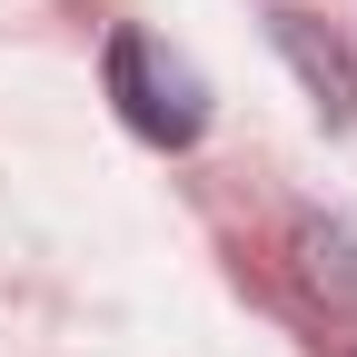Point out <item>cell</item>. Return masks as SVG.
Listing matches in <instances>:
<instances>
[{
  "mask_svg": "<svg viewBox=\"0 0 357 357\" xmlns=\"http://www.w3.org/2000/svg\"><path fill=\"white\" fill-rule=\"evenodd\" d=\"M109 100H119V119L139 129V139H159V149H189L199 129H208L199 70L169 60L149 30H109Z\"/></svg>",
  "mask_w": 357,
  "mask_h": 357,
  "instance_id": "6da1fadb",
  "label": "cell"
},
{
  "mask_svg": "<svg viewBox=\"0 0 357 357\" xmlns=\"http://www.w3.org/2000/svg\"><path fill=\"white\" fill-rule=\"evenodd\" d=\"M278 50L298 60V79L318 89V109H328V119H357V60H347L307 10H278Z\"/></svg>",
  "mask_w": 357,
  "mask_h": 357,
  "instance_id": "7a4b0ae2",
  "label": "cell"
}]
</instances>
